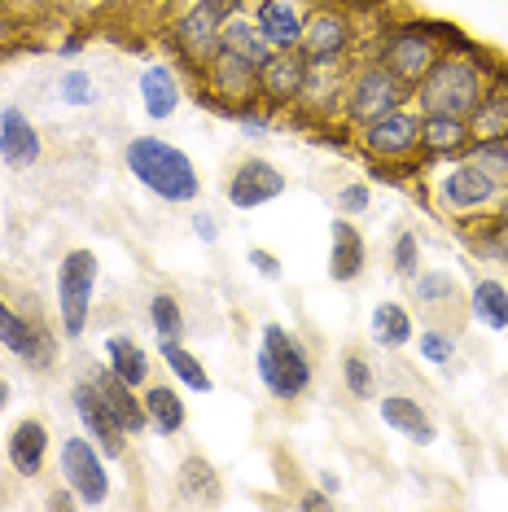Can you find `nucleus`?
<instances>
[{"label": "nucleus", "instance_id": "f257e3e1", "mask_svg": "<svg viewBox=\"0 0 508 512\" xmlns=\"http://www.w3.org/2000/svg\"><path fill=\"white\" fill-rule=\"evenodd\" d=\"M491 57L473 44H456V49L438 53V62L425 71V79L412 88V106L421 114H452V119H469L482 106L491 84Z\"/></svg>", "mask_w": 508, "mask_h": 512}, {"label": "nucleus", "instance_id": "f03ea898", "mask_svg": "<svg viewBox=\"0 0 508 512\" xmlns=\"http://www.w3.org/2000/svg\"><path fill=\"white\" fill-rule=\"evenodd\" d=\"M123 167L145 193H154L158 202H167V206L198 202V193H202V176H198V167H193V158L154 132L127 141Z\"/></svg>", "mask_w": 508, "mask_h": 512}, {"label": "nucleus", "instance_id": "7ed1b4c3", "mask_svg": "<svg viewBox=\"0 0 508 512\" xmlns=\"http://www.w3.org/2000/svg\"><path fill=\"white\" fill-rule=\"evenodd\" d=\"M254 372H259L263 390L276 403H298L311 390V355L298 342V333H290L285 324H263L259 329V346H254Z\"/></svg>", "mask_w": 508, "mask_h": 512}, {"label": "nucleus", "instance_id": "20e7f679", "mask_svg": "<svg viewBox=\"0 0 508 512\" xmlns=\"http://www.w3.org/2000/svg\"><path fill=\"white\" fill-rule=\"evenodd\" d=\"M456 44H465V40H460L447 22H399V27H390L386 36H381L377 62L386 66L390 75H399L408 88H417L425 71L438 62V53L456 49Z\"/></svg>", "mask_w": 508, "mask_h": 512}, {"label": "nucleus", "instance_id": "39448f33", "mask_svg": "<svg viewBox=\"0 0 508 512\" xmlns=\"http://www.w3.org/2000/svg\"><path fill=\"white\" fill-rule=\"evenodd\" d=\"M434 202L443 215L469 224V219H478V215L504 211V184L487 176L478 162H469L460 154V158H447V167L434 176Z\"/></svg>", "mask_w": 508, "mask_h": 512}, {"label": "nucleus", "instance_id": "423d86ee", "mask_svg": "<svg viewBox=\"0 0 508 512\" xmlns=\"http://www.w3.org/2000/svg\"><path fill=\"white\" fill-rule=\"evenodd\" d=\"M408 101H412V88L403 84L399 75H390L386 66H381L377 57H373V62H364V66H355V71H346L342 114H338V119L351 123V127H360V123H373V119H381V114L408 106Z\"/></svg>", "mask_w": 508, "mask_h": 512}, {"label": "nucleus", "instance_id": "0eeeda50", "mask_svg": "<svg viewBox=\"0 0 508 512\" xmlns=\"http://www.w3.org/2000/svg\"><path fill=\"white\" fill-rule=\"evenodd\" d=\"M101 263L92 250H66L57 263V316H62V333L79 342L92 324V294H97Z\"/></svg>", "mask_w": 508, "mask_h": 512}, {"label": "nucleus", "instance_id": "6e6552de", "mask_svg": "<svg viewBox=\"0 0 508 512\" xmlns=\"http://www.w3.org/2000/svg\"><path fill=\"white\" fill-rule=\"evenodd\" d=\"M355 145L364 149L373 162H412L421 154V110L417 106H399L390 114H381L373 123H360L355 127Z\"/></svg>", "mask_w": 508, "mask_h": 512}, {"label": "nucleus", "instance_id": "1a4fd4ad", "mask_svg": "<svg viewBox=\"0 0 508 512\" xmlns=\"http://www.w3.org/2000/svg\"><path fill=\"white\" fill-rule=\"evenodd\" d=\"M57 469L62 482L79 495L84 508H101L110 499V473H106V451L97 447L88 434H75L57 447Z\"/></svg>", "mask_w": 508, "mask_h": 512}, {"label": "nucleus", "instance_id": "9d476101", "mask_svg": "<svg viewBox=\"0 0 508 512\" xmlns=\"http://www.w3.org/2000/svg\"><path fill=\"white\" fill-rule=\"evenodd\" d=\"M228 9L219 0H193L184 14L171 22V44L180 49V57L202 75V66L219 53V31H224Z\"/></svg>", "mask_w": 508, "mask_h": 512}, {"label": "nucleus", "instance_id": "9b49d317", "mask_svg": "<svg viewBox=\"0 0 508 512\" xmlns=\"http://www.w3.org/2000/svg\"><path fill=\"white\" fill-rule=\"evenodd\" d=\"M355 44V27L342 9H316L307 14V27H303V40H298V53L307 57V66H320V62H342Z\"/></svg>", "mask_w": 508, "mask_h": 512}, {"label": "nucleus", "instance_id": "f8f14e48", "mask_svg": "<svg viewBox=\"0 0 508 512\" xmlns=\"http://www.w3.org/2000/svg\"><path fill=\"white\" fill-rule=\"evenodd\" d=\"M0 346H5L9 355H18L22 364H31V368L53 364V355H57L53 333L44 329L40 320H31V316H22L18 307H9L5 298H0Z\"/></svg>", "mask_w": 508, "mask_h": 512}, {"label": "nucleus", "instance_id": "ddd939ff", "mask_svg": "<svg viewBox=\"0 0 508 512\" xmlns=\"http://www.w3.org/2000/svg\"><path fill=\"white\" fill-rule=\"evenodd\" d=\"M202 79H206V88H211V97H219L233 114L241 106H254V101H259V71H254L250 62H241V57L224 53V49L202 66Z\"/></svg>", "mask_w": 508, "mask_h": 512}, {"label": "nucleus", "instance_id": "4468645a", "mask_svg": "<svg viewBox=\"0 0 508 512\" xmlns=\"http://www.w3.org/2000/svg\"><path fill=\"white\" fill-rule=\"evenodd\" d=\"M224 193L237 211H259V206H268L285 193V176H281V167H272L268 158H241L233 167V176H228Z\"/></svg>", "mask_w": 508, "mask_h": 512}, {"label": "nucleus", "instance_id": "2eb2a0df", "mask_svg": "<svg viewBox=\"0 0 508 512\" xmlns=\"http://www.w3.org/2000/svg\"><path fill=\"white\" fill-rule=\"evenodd\" d=\"M71 403H75V412H79V425H84V434L97 442V447L106 451V456L123 460L127 434H123V425L110 416V407L101 403V394H97V386H92L88 377H79L75 386H71Z\"/></svg>", "mask_w": 508, "mask_h": 512}, {"label": "nucleus", "instance_id": "dca6fc26", "mask_svg": "<svg viewBox=\"0 0 508 512\" xmlns=\"http://www.w3.org/2000/svg\"><path fill=\"white\" fill-rule=\"evenodd\" d=\"M250 18L272 53H294L307 27V9L298 0H250Z\"/></svg>", "mask_w": 508, "mask_h": 512}, {"label": "nucleus", "instance_id": "f3484780", "mask_svg": "<svg viewBox=\"0 0 508 512\" xmlns=\"http://www.w3.org/2000/svg\"><path fill=\"white\" fill-rule=\"evenodd\" d=\"M307 79V57L303 53H272L268 62L259 66V101L268 110H290L298 106V92H303Z\"/></svg>", "mask_w": 508, "mask_h": 512}, {"label": "nucleus", "instance_id": "a211bd4d", "mask_svg": "<svg viewBox=\"0 0 508 512\" xmlns=\"http://www.w3.org/2000/svg\"><path fill=\"white\" fill-rule=\"evenodd\" d=\"M88 381L97 386L101 394V403L110 407V416L123 425V434L132 438V434H145L149 421H145V403H141V390L136 386H127V381L114 372L110 364H92L88 368Z\"/></svg>", "mask_w": 508, "mask_h": 512}, {"label": "nucleus", "instance_id": "6ab92c4d", "mask_svg": "<svg viewBox=\"0 0 508 512\" xmlns=\"http://www.w3.org/2000/svg\"><path fill=\"white\" fill-rule=\"evenodd\" d=\"M44 154L40 127L31 123V114L22 106H5L0 110V162L14 171H31Z\"/></svg>", "mask_w": 508, "mask_h": 512}, {"label": "nucleus", "instance_id": "aec40b11", "mask_svg": "<svg viewBox=\"0 0 508 512\" xmlns=\"http://www.w3.org/2000/svg\"><path fill=\"white\" fill-rule=\"evenodd\" d=\"M364 267H368V241L360 237V224L338 215L329 228V281L351 285V281H360Z\"/></svg>", "mask_w": 508, "mask_h": 512}, {"label": "nucleus", "instance_id": "412c9836", "mask_svg": "<svg viewBox=\"0 0 508 512\" xmlns=\"http://www.w3.org/2000/svg\"><path fill=\"white\" fill-rule=\"evenodd\" d=\"M342 88H346V62L307 66L303 92H298V106L311 110L316 119H333V114H342Z\"/></svg>", "mask_w": 508, "mask_h": 512}, {"label": "nucleus", "instance_id": "4be33fe9", "mask_svg": "<svg viewBox=\"0 0 508 512\" xmlns=\"http://www.w3.org/2000/svg\"><path fill=\"white\" fill-rule=\"evenodd\" d=\"M5 456H9V469L18 477H40L44 473V460H49V425L40 416H27L9 429V442H5Z\"/></svg>", "mask_w": 508, "mask_h": 512}, {"label": "nucleus", "instance_id": "5701e85b", "mask_svg": "<svg viewBox=\"0 0 508 512\" xmlns=\"http://www.w3.org/2000/svg\"><path fill=\"white\" fill-rule=\"evenodd\" d=\"M377 412H381V425H390L399 438L417 442V447H430L438 438L434 416L425 412V403L412 399V394H386V399L377 403Z\"/></svg>", "mask_w": 508, "mask_h": 512}, {"label": "nucleus", "instance_id": "b1692460", "mask_svg": "<svg viewBox=\"0 0 508 512\" xmlns=\"http://www.w3.org/2000/svg\"><path fill=\"white\" fill-rule=\"evenodd\" d=\"M473 145L469 119H452V114H421V154L430 162L460 158Z\"/></svg>", "mask_w": 508, "mask_h": 512}, {"label": "nucleus", "instance_id": "393cba45", "mask_svg": "<svg viewBox=\"0 0 508 512\" xmlns=\"http://www.w3.org/2000/svg\"><path fill=\"white\" fill-rule=\"evenodd\" d=\"M141 110L149 114L154 123H167L171 114L180 110V101H184V88H180V79H176V71L171 66H163V62H154V66H145L141 71Z\"/></svg>", "mask_w": 508, "mask_h": 512}, {"label": "nucleus", "instance_id": "a878e982", "mask_svg": "<svg viewBox=\"0 0 508 512\" xmlns=\"http://www.w3.org/2000/svg\"><path fill=\"white\" fill-rule=\"evenodd\" d=\"M219 49L241 57V62H250L254 71H259V66L272 57V44L259 36V27H254L250 9H233V14L224 18V31H219Z\"/></svg>", "mask_w": 508, "mask_h": 512}, {"label": "nucleus", "instance_id": "bb28decb", "mask_svg": "<svg viewBox=\"0 0 508 512\" xmlns=\"http://www.w3.org/2000/svg\"><path fill=\"white\" fill-rule=\"evenodd\" d=\"M141 403H145V421H149V429H154L158 438H176L184 429V421H189L180 390L163 386V381H149V386H141Z\"/></svg>", "mask_w": 508, "mask_h": 512}, {"label": "nucleus", "instance_id": "cd10ccee", "mask_svg": "<svg viewBox=\"0 0 508 512\" xmlns=\"http://www.w3.org/2000/svg\"><path fill=\"white\" fill-rule=\"evenodd\" d=\"M465 246L487 263H508V211H491L465 224Z\"/></svg>", "mask_w": 508, "mask_h": 512}, {"label": "nucleus", "instance_id": "c85d7f7f", "mask_svg": "<svg viewBox=\"0 0 508 512\" xmlns=\"http://www.w3.org/2000/svg\"><path fill=\"white\" fill-rule=\"evenodd\" d=\"M368 337H373L381 351H403V346L417 337L408 307H403V302H377L373 316H368Z\"/></svg>", "mask_w": 508, "mask_h": 512}, {"label": "nucleus", "instance_id": "c756f323", "mask_svg": "<svg viewBox=\"0 0 508 512\" xmlns=\"http://www.w3.org/2000/svg\"><path fill=\"white\" fill-rule=\"evenodd\" d=\"M469 316L491 333H508V285H500L495 276H482L469 289Z\"/></svg>", "mask_w": 508, "mask_h": 512}, {"label": "nucleus", "instance_id": "7c9ffc66", "mask_svg": "<svg viewBox=\"0 0 508 512\" xmlns=\"http://www.w3.org/2000/svg\"><path fill=\"white\" fill-rule=\"evenodd\" d=\"M101 351H106V364L119 372L127 386H136V390L149 386V355H145V346L136 342V337L110 333L106 342H101Z\"/></svg>", "mask_w": 508, "mask_h": 512}, {"label": "nucleus", "instance_id": "2f4dec72", "mask_svg": "<svg viewBox=\"0 0 508 512\" xmlns=\"http://www.w3.org/2000/svg\"><path fill=\"white\" fill-rule=\"evenodd\" d=\"M163 364L171 368V377L184 381V390H193V394H211V372L202 368V359L189 351V346L180 342V337H163Z\"/></svg>", "mask_w": 508, "mask_h": 512}, {"label": "nucleus", "instance_id": "473e14b6", "mask_svg": "<svg viewBox=\"0 0 508 512\" xmlns=\"http://www.w3.org/2000/svg\"><path fill=\"white\" fill-rule=\"evenodd\" d=\"M180 495L184 499H193V504H219V473H215V464L211 460H202V456H189L180 464Z\"/></svg>", "mask_w": 508, "mask_h": 512}, {"label": "nucleus", "instance_id": "72a5a7b5", "mask_svg": "<svg viewBox=\"0 0 508 512\" xmlns=\"http://www.w3.org/2000/svg\"><path fill=\"white\" fill-rule=\"evenodd\" d=\"M460 294V281H456V272H447V267H430V272H421L412 276V298L421 302V307H447Z\"/></svg>", "mask_w": 508, "mask_h": 512}, {"label": "nucleus", "instance_id": "f704fd0d", "mask_svg": "<svg viewBox=\"0 0 508 512\" xmlns=\"http://www.w3.org/2000/svg\"><path fill=\"white\" fill-rule=\"evenodd\" d=\"M342 386H346L351 399H360V403L377 399V368L368 364L360 351H346L342 355Z\"/></svg>", "mask_w": 508, "mask_h": 512}, {"label": "nucleus", "instance_id": "c9c22d12", "mask_svg": "<svg viewBox=\"0 0 508 512\" xmlns=\"http://www.w3.org/2000/svg\"><path fill=\"white\" fill-rule=\"evenodd\" d=\"M149 324H154L158 342H163V337H180L184 333V307L176 302V294L158 289V294L149 298Z\"/></svg>", "mask_w": 508, "mask_h": 512}, {"label": "nucleus", "instance_id": "e433bc0d", "mask_svg": "<svg viewBox=\"0 0 508 512\" xmlns=\"http://www.w3.org/2000/svg\"><path fill=\"white\" fill-rule=\"evenodd\" d=\"M57 97L75 110H92L97 106V79L88 71H79V66H71V71H62V79H57Z\"/></svg>", "mask_w": 508, "mask_h": 512}, {"label": "nucleus", "instance_id": "4c0bfd02", "mask_svg": "<svg viewBox=\"0 0 508 512\" xmlns=\"http://www.w3.org/2000/svg\"><path fill=\"white\" fill-rule=\"evenodd\" d=\"M469 162H478L487 176H495L500 184H508V136H500V141H473L465 149Z\"/></svg>", "mask_w": 508, "mask_h": 512}, {"label": "nucleus", "instance_id": "58836bf2", "mask_svg": "<svg viewBox=\"0 0 508 512\" xmlns=\"http://www.w3.org/2000/svg\"><path fill=\"white\" fill-rule=\"evenodd\" d=\"M412 342H417V351L430 368H447L456 359V337L447 329H438V324H430V329H425L421 337H412Z\"/></svg>", "mask_w": 508, "mask_h": 512}, {"label": "nucleus", "instance_id": "ea45409f", "mask_svg": "<svg viewBox=\"0 0 508 512\" xmlns=\"http://www.w3.org/2000/svg\"><path fill=\"white\" fill-rule=\"evenodd\" d=\"M390 267H395V276L403 281H412V276L421 272V237L417 232H395V241H390Z\"/></svg>", "mask_w": 508, "mask_h": 512}, {"label": "nucleus", "instance_id": "a19ab883", "mask_svg": "<svg viewBox=\"0 0 508 512\" xmlns=\"http://www.w3.org/2000/svg\"><path fill=\"white\" fill-rule=\"evenodd\" d=\"M333 206H338V215H346V219H355V215H364L368 206H373V189L368 184H342L338 189V197H333Z\"/></svg>", "mask_w": 508, "mask_h": 512}, {"label": "nucleus", "instance_id": "79ce46f5", "mask_svg": "<svg viewBox=\"0 0 508 512\" xmlns=\"http://www.w3.org/2000/svg\"><path fill=\"white\" fill-rule=\"evenodd\" d=\"M250 267L263 276V281H281V259H276L272 250H259V246H254V250H250Z\"/></svg>", "mask_w": 508, "mask_h": 512}, {"label": "nucleus", "instance_id": "37998d69", "mask_svg": "<svg viewBox=\"0 0 508 512\" xmlns=\"http://www.w3.org/2000/svg\"><path fill=\"white\" fill-rule=\"evenodd\" d=\"M193 232H198V241H206V246H215L219 241V224H215V215L211 211H193Z\"/></svg>", "mask_w": 508, "mask_h": 512}, {"label": "nucleus", "instance_id": "c03bdc74", "mask_svg": "<svg viewBox=\"0 0 508 512\" xmlns=\"http://www.w3.org/2000/svg\"><path fill=\"white\" fill-rule=\"evenodd\" d=\"M333 504V495L320 486V491H307L303 499H298V508H307V512H316V508H329Z\"/></svg>", "mask_w": 508, "mask_h": 512}, {"label": "nucleus", "instance_id": "a18cd8bd", "mask_svg": "<svg viewBox=\"0 0 508 512\" xmlns=\"http://www.w3.org/2000/svg\"><path fill=\"white\" fill-rule=\"evenodd\" d=\"M44 504H49V508H79V495L71 491V486H66V491H53L49 499H44Z\"/></svg>", "mask_w": 508, "mask_h": 512}, {"label": "nucleus", "instance_id": "49530a36", "mask_svg": "<svg viewBox=\"0 0 508 512\" xmlns=\"http://www.w3.org/2000/svg\"><path fill=\"white\" fill-rule=\"evenodd\" d=\"M320 486H325L329 495H338V491H342V477H338V473H320Z\"/></svg>", "mask_w": 508, "mask_h": 512}, {"label": "nucleus", "instance_id": "de8ad7c7", "mask_svg": "<svg viewBox=\"0 0 508 512\" xmlns=\"http://www.w3.org/2000/svg\"><path fill=\"white\" fill-rule=\"evenodd\" d=\"M5 407H9V381L0 377V412H5Z\"/></svg>", "mask_w": 508, "mask_h": 512}, {"label": "nucleus", "instance_id": "09e8293b", "mask_svg": "<svg viewBox=\"0 0 508 512\" xmlns=\"http://www.w3.org/2000/svg\"><path fill=\"white\" fill-rule=\"evenodd\" d=\"M5 9H9V0H0V18H5Z\"/></svg>", "mask_w": 508, "mask_h": 512}, {"label": "nucleus", "instance_id": "8fccbe9b", "mask_svg": "<svg viewBox=\"0 0 508 512\" xmlns=\"http://www.w3.org/2000/svg\"><path fill=\"white\" fill-rule=\"evenodd\" d=\"M504 211H508V184H504Z\"/></svg>", "mask_w": 508, "mask_h": 512}]
</instances>
